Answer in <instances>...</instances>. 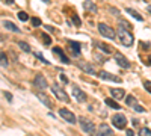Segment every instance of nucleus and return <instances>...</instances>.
Listing matches in <instances>:
<instances>
[{
	"label": "nucleus",
	"mask_w": 151,
	"mask_h": 136,
	"mask_svg": "<svg viewBox=\"0 0 151 136\" xmlns=\"http://www.w3.org/2000/svg\"><path fill=\"white\" fill-rule=\"evenodd\" d=\"M79 67H80L85 73H88V74H92V76H94V74H97V73H95V70H94V67H92V65H89L88 62H79Z\"/></svg>",
	"instance_id": "4468645a"
},
{
	"label": "nucleus",
	"mask_w": 151,
	"mask_h": 136,
	"mask_svg": "<svg viewBox=\"0 0 151 136\" xmlns=\"http://www.w3.org/2000/svg\"><path fill=\"white\" fill-rule=\"evenodd\" d=\"M112 94V97L115 100H119V98H124V89H110L109 91Z\"/></svg>",
	"instance_id": "a211bd4d"
},
{
	"label": "nucleus",
	"mask_w": 151,
	"mask_h": 136,
	"mask_svg": "<svg viewBox=\"0 0 151 136\" xmlns=\"http://www.w3.org/2000/svg\"><path fill=\"white\" fill-rule=\"evenodd\" d=\"M73 21H74L76 26H80V24H82V21H80V18L77 15H73Z\"/></svg>",
	"instance_id": "7c9ffc66"
},
{
	"label": "nucleus",
	"mask_w": 151,
	"mask_h": 136,
	"mask_svg": "<svg viewBox=\"0 0 151 136\" xmlns=\"http://www.w3.org/2000/svg\"><path fill=\"white\" fill-rule=\"evenodd\" d=\"M133 109L136 110V112H145V109H144L142 106H139V104H137V106H134Z\"/></svg>",
	"instance_id": "2f4dec72"
},
{
	"label": "nucleus",
	"mask_w": 151,
	"mask_h": 136,
	"mask_svg": "<svg viewBox=\"0 0 151 136\" xmlns=\"http://www.w3.org/2000/svg\"><path fill=\"white\" fill-rule=\"evenodd\" d=\"M125 12H127L129 15H132L134 20H137V21H144V17L139 14V12H136L134 9H132V8H125Z\"/></svg>",
	"instance_id": "dca6fc26"
},
{
	"label": "nucleus",
	"mask_w": 151,
	"mask_h": 136,
	"mask_svg": "<svg viewBox=\"0 0 151 136\" xmlns=\"http://www.w3.org/2000/svg\"><path fill=\"white\" fill-rule=\"evenodd\" d=\"M147 9H148V12H150V14H151V5H150V6H148Z\"/></svg>",
	"instance_id": "58836bf2"
},
{
	"label": "nucleus",
	"mask_w": 151,
	"mask_h": 136,
	"mask_svg": "<svg viewBox=\"0 0 151 136\" xmlns=\"http://www.w3.org/2000/svg\"><path fill=\"white\" fill-rule=\"evenodd\" d=\"M35 56H36L38 59H40V60H42V62H44V64H47V65L50 64V62H48V60H47L45 58H42V55H41V53H38V52H36V53H35Z\"/></svg>",
	"instance_id": "c85d7f7f"
},
{
	"label": "nucleus",
	"mask_w": 151,
	"mask_h": 136,
	"mask_svg": "<svg viewBox=\"0 0 151 136\" xmlns=\"http://www.w3.org/2000/svg\"><path fill=\"white\" fill-rule=\"evenodd\" d=\"M139 136H151V130L147 129V127H144V129L139 130Z\"/></svg>",
	"instance_id": "a878e982"
},
{
	"label": "nucleus",
	"mask_w": 151,
	"mask_h": 136,
	"mask_svg": "<svg viewBox=\"0 0 151 136\" xmlns=\"http://www.w3.org/2000/svg\"><path fill=\"white\" fill-rule=\"evenodd\" d=\"M125 103H127V106H130V107L137 106V101H136V98H134L133 95H127V98H125Z\"/></svg>",
	"instance_id": "4be33fe9"
},
{
	"label": "nucleus",
	"mask_w": 151,
	"mask_h": 136,
	"mask_svg": "<svg viewBox=\"0 0 151 136\" xmlns=\"http://www.w3.org/2000/svg\"><path fill=\"white\" fill-rule=\"evenodd\" d=\"M52 92L55 94V97L56 98H59L60 101H65V103H68L70 101V97H68V94L64 91V88L62 86H59L58 83H53L52 85Z\"/></svg>",
	"instance_id": "7ed1b4c3"
},
{
	"label": "nucleus",
	"mask_w": 151,
	"mask_h": 136,
	"mask_svg": "<svg viewBox=\"0 0 151 136\" xmlns=\"http://www.w3.org/2000/svg\"><path fill=\"white\" fill-rule=\"evenodd\" d=\"M141 44H142V47H144V48H145V50H147V48H148V47H150V45H148V44H147V42H141Z\"/></svg>",
	"instance_id": "e433bc0d"
},
{
	"label": "nucleus",
	"mask_w": 151,
	"mask_h": 136,
	"mask_svg": "<svg viewBox=\"0 0 151 136\" xmlns=\"http://www.w3.org/2000/svg\"><path fill=\"white\" fill-rule=\"evenodd\" d=\"M3 26H5L8 30L14 32V33H20V29H18V26H15V24H14V23H11V21H3Z\"/></svg>",
	"instance_id": "f3484780"
},
{
	"label": "nucleus",
	"mask_w": 151,
	"mask_h": 136,
	"mask_svg": "<svg viewBox=\"0 0 151 136\" xmlns=\"http://www.w3.org/2000/svg\"><path fill=\"white\" fill-rule=\"evenodd\" d=\"M30 21H32V24H33L35 27H38V26H41V20L38 18V17H32V18H30Z\"/></svg>",
	"instance_id": "bb28decb"
},
{
	"label": "nucleus",
	"mask_w": 151,
	"mask_h": 136,
	"mask_svg": "<svg viewBox=\"0 0 151 136\" xmlns=\"http://www.w3.org/2000/svg\"><path fill=\"white\" fill-rule=\"evenodd\" d=\"M98 77L100 79H103V80H107V82H122L118 76H115V74H110V73H107V71H100L98 73Z\"/></svg>",
	"instance_id": "0eeeda50"
},
{
	"label": "nucleus",
	"mask_w": 151,
	"mask_h": 136,
	"mask_svg": "<svg viewBox=\"0 0 151 136\" xmlns=\"http://www.w3.org/2000/svg\"><path fill=\"white\" fill-rule=\"evenodd\" d=\"M53 53H56L58 56H59V59H60V62H64V64H70V59L65 56V53H64V50H62L60 47H55L53 48Z\"/></svg>",
	"instance_id": "ddd939ff"
},
{
	"label": "nucleus",
	"mask_w": 151,
	"mask_h": 136,
	"mask_svg": "<svg viewBox=\"0 0 151 136\" xmlns=\"http://www.w3.org/2000/svg\"><path fill=\"white\" fill-rule=\"evenodd\" d=\"M3 94H5V97H6V98H8V100H9V101H12V95H11V94H9V92H6V91H5V92H3Z\"/></svg>",
	"instance_id": "72a5a7b5"
},
{
	"label": "nucleus",
	"mask_w": 151,
	"mask_h": 136,
	"mask_svg": "<svg viewBox=\"0 0 151 136\" xmlns=\"http://www.w3.org/2000/svg\"><path fill=\"white\" fill-rule=\"evenodd\" d=\"M144 86H145V89L148 92H151V82L150 80H144Z\"/></svg>",
	"instance_id": "c756f323"
},
{
	"label": "nucleus",
	"mask_w": 151,
	"mask_h": 136,
	"mask_svg": "<svg viewBox=\"0 0 151 136\" xmlns=\"http://www.w3.org/2000/svg\"><path fill=\"white\" fill-rule=\"evenodd\" d=\"M115 60H116V64H118L121 68H130V62L124 58V55L115 53Z\"/></svg>",
	"instance_id": "9b49d317"
},
{
	"label": "nucleus",
	"mask_w": 151,
	"mask_h": 136,
	"mask_svg": "<svg viewBox=\"0 0 151 136\" xmlns=\"http://www.w3.org/2000/svg\"><path fill=\"white\" fill-rule=\"evenodd\" d=\"M127 136H134V132L133 130H127Z\"/></svg>",
	"instance_id": "f704fd0d"
},
{
	"label": "nucleus",
	"mask_w": 151,
	"mask_h": 136,
	"mask_svg": "<svg viewBox=\"0 0 151 136\" xmlns=\"http://www.w3.org/2000/svg\"><path fill=\"white\" fill-rule=\"evenodd\" d=\"M104 103L109 106V107H112V109H121V106L116 103V100H113V98H106V100H104Z\"/></svg>",
	"instance_id": "6ab92c4d"
},
{
	"label": "nucleus",
	"mask_w": 151,
	"mask_h": 136,
	"mask_svg": "<svg viewBox=\"0 0 151 136\" xmlns=\"http://www.w3.org/2000/svg\"><path fill=\"white\" fill-rule=\"evenodd\" d=\"M59 115L64 118L65 121L71 122V124H76V122H77V118H76V115L71 112V110H68V109H60V110H59Z\"/></svg>",
	"instance_id": "423d86ee"
},
{
	"label": "nucleus",
	"mask_w": 151,
	"mask_h": 136,
	"mask_svg": "<svg viewBox=\"0 0 151 136\" xmlns=\"http://www.w3.org/2000/svg\"><path fill=\"white\" fill-rule=\"evenodd\" d=\"M18 47L21 48L23 52H27V53H30V45H29L27 42H24V41H20V42H18Z\"/></svg>",
	"instance_id": "5701e85b"
},
{
	"label": "nucleus",
	"mask_w": 151,
	"mask_h": 136,
	"mask_svg": "<svg viewBox=\"0 0 151 136\" xmlns=\"http://www.w3.org/2000/svg\"><path fill=\"white\" fill-rule=\"evenodd\" d=\"M97 136H115V133H113V130H112L107 124H101V126L98 127Z\"/></svg>",
	"instance_id": "9d476101"
},
{
	"label": "nucleus",
	"mask_w": 151,
	"mask_h": 136,
	"mask_svg": "<svg viewBox=\"0 0 151 136\" xmlns=\"http://www.w3.org/2000/svg\"><path fill=\"white\" fill-rule=\"evenodd\" d=\"M42 40H44L45 45H50V44H52V40H50V36H48L47 33H42Z\"/></svg>",
	"instance_id": "cd10ccee"
},
{
	"label": "nucleus",
	"mask_w": 151,
	"mask_h": 136,
	"mask_svg": "<svg viewBox=\"0 0 151 136\" xmlns=\"http://www.w3.org/2000/svg\"><path fill=\"white\" fill-rule=\"evenodd\" d=\"M42 2H45V3H50V0H42Z\"/></svg>",
	"instance_id": "ea45409f"
},
{
	"label": "nucleus",
	"mask_w": 151,
	"mask_h": 136,
	"mask_svg": "<svg viewBox=\"0 0 151 136\" xmlns=\"http://www.w3.org/2000/svg\"><path fill=\"white\" fill-rule=\"evenodd\" d=\"M35 94H36V97L40 98V100H41L48 109H52V107H53V103H52V100L48 98V95H45L44 92H35Z\"/></svg>",
	"instance_id": "f8f14e48"
},
{
	"label": "nucleus",
	"mask_w": 151,
	"mask_h": 136,
	"mask_svg": "<svg viewBox=\"0 0 151 136\" xmlns=\"http://www.w3.org/2000/svg\"><path fill=\"white\" fill-rule=\"evenodd\" d=\"M33 85L36 86L38 89H41V91L45 89L47 86H48V85H47V80H45V77L42 76V74H36V76H35V80H33Z\"/></svg>",
	"instance_id": "6e6552de"
},
{
	"label": "nucleus",
	"mask_w": 151,
	"mask_h": 136,
	"mask_svg": "<svg viewBox=\"0 0 151 136\" xmlns=\"http://www.w3.org/2000/svg\"><path fill=\"white\" fill-rule=\"evenodd\" d=\"M98 32L101 33L104 38H109V40H115L116 38V32L113 30L110 26H107V24H104V23H98Z\"/></svg>",
	"instance_id": "f03ea898"
},
{
	"label": "nucleus",
	"mask_w": 151,
	"mask_h": 136,
	"mask_svg": "<svg viewBox=\"0 0 151 136\" xmlns=\"http://www.w3.org/2000/svg\"><path fill=\"white\" fill-rule=\"evenodd\" d=\"M0 64H2V68H6V67H8V59H6V53H2V55H0Z\"/></svg>",
	"instance_id": "b1692460"
},
{
	"label": "nucleus",
	"mask_w": 151,
	"mask_h": 136,
	"mask_svg": "<svg viewBox=\"0 0 151 136\" xmlns=\"http://www.w3.org/2000/svg\"><path fill=\"white\" fill-rule=\"evenodd\" d=\"M79 124H80V129L85 132V133H89L92 135L95 132V127H94V122L89 119V118H85V117H80L79 118Z\"/></svg>",
	"instance_id": "20e7f679"
},
{
	"label": "nucleus",
	"mask_w": 151,
	"mask_h": 136,
	"mask_svg": "<svg viewBox=\"0 0 151 136\" xmlns=\"http://www.w3.org/2000/svg\"><path fill=\"white\" fill-rule=\"evenodd\" d=\"M83 8L88 12H92V14H95V12H97V6H95L94 2H91V0H85V2H83Z\"/></svg>",
	"instance_id": "2eb2a0df"
},
{
	"label": "nucleus",
	"mask_w": 151,
	"mask_h": 136,
	"mask_svg": "<svg viewBox=\"0 0 151 136\" xmlns=\"http://www.w3.org/2000/svg\"><path fill=\"white\" fill-rule=\"evenodd\" d=\"M116 35H118V40L121 41V44H122V45H125V47H132V45H133L134 38H133L132 32H129L125 27L119 26V27H118V30H116Z\"/></svg>",
	"instance_id": "f257e3e1"
},
{
	"label": "nucleus",
	"mask_w": 151,
	"mask_h": 136,
	"mask_svg": "<svg viewBox=\"0 0 151 136\" xmlns=\"http://www.w3.org/2000/svg\"><path fill=\"white\" fill-rule=\"evenodd\" d=\"M68 44H70V47H71L73 53H74L76 56H77V55L80 53V44H79V42H74V41H70Z\"/></svg>",
	"instance_id": "aec40b11"
},
{
	"label": "nucleus",
	"mask_w": 151,
	"mask_h": 136,
	"mask_svg": "<svg viewBox=\"0 0 151 136\" xmlns=\"http://www.w3.org/2000/svg\"><path fill=\"white\" fill-rule=\"evenodd\" d=\"M110 12H112V14H118V9H115V8H110Z\"/></svg>",
	"instance_id": "c9c22d12"
},
{
	"label": "nucleus",
	"mask_w": 151,
	"mask_h": 136,
	"mask_svg": "<svg viewBox=\"0 0 151 136\" xmlns=\"http://www.w3.org/2000/svg\"><path fill=\"white\" fill-rule=\"evenodd\" d=\"M73 95H74V98L77 101H80V103H83V101H86V94L79 88V86H73Z\"/></svg>",
	"instance_id": "1a4fd4ad"
},
{
	"label": "nucleus",
	"mask_w": 151,
	"mask_h": 136,
	"mask_svg": "<svg viewBox=\"0 0 151 136\" xmlns=\"http://www.w3.org/2000/svg\"><path fill=\"white\" fill-rule=\"evenodd\" d=\"M112 124L116 129H125V126H127V118L122 114H116L112 117Z\"/></svg>",
	"instance_id": "39448f33"
},
{
	"label": "nucleus",
	"mask_w": 151,
	"mask_h": 136,
	"mask_svg": "<svg viewBox=\"0 0 151 136\" xmlns=\"http://www.w3.org/2000/svg\"><path fill=\"white\" fill-rule=\"evenodd\" d=\"M18 18H20L21 21H27V20H29V15H27L24 11H20V12H18Z\"/></svg>",
	"instance_id": "393cba45"
},
{
	"label": "nucleus",
	"mask_w": 151,
	"mask_h": 136,
	"mask_svg": "<svg viewBox=\"0 0 151 136\" xmlns=\"http://www.w3.org/2000/svg\"><path fill=\"white\" fill-rule=\"evenodd\" d=\"M95 45H97L101 52H104V53H112V48H110L109 45H106L104 42H95Z\"/></svg>",
	"instance_id": "412c9836"
},
{
	"label": "nucleus",
	"mask_w": 151,
	"mask_h": 136,
	"mask_svg": "<svg viewBox=\"0 0 151 136\" xmlns=\"http://www.w3.org/2000/svg\"><path fill=\"white\" fill-rule=\"evenodd\" d=\"M60 80H62V82H64V83H68V77L65 76V74H64V73H62V74H60Z\"/></svg>",
	"instance_id": "473e14b6"
},
{
	"label": "nucleus",
	"mask_w": 151,
	"mask_h": 136,
	"mask_svg": "<svg viewBox=\"0 0 151 136\" xmlns=\"http://www.w3.org/2000/svg\"><path fill=\"white\" fill-rule=\"evenodd\" d=\"M148 64H151V55L148 56Z\"/></svg>",
	"instance_id": "4c0bfd02"
}]
</instances>
